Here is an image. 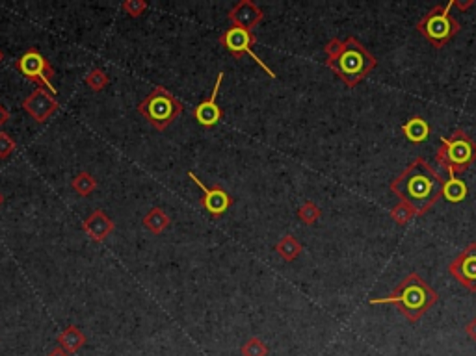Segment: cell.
I'll return each instance as SVG.
<instances>
[{
  "label": "cell",
  "mask_w": 476,
  "mask_h": 356,
  "mask_svg": "<svg viewBox=\"0 0 476 356\" xmlns=\"http://www.w3.org/2000/svg\"><path fill=\"white\" fill-rule=\"evenodd\" d=\"M443 178L431 169L425 158L413 160L398 177L391 180L389 190L398 201L407 203L417 216H425L443 197Z\"/></svg>",
  "instance_id": "1"
},
{
  "label": "cell",
  "mask_w": 476,
  "mask_h": 356,
  "mask_svg": "<svg viewBox=\"0 0 476 356\" xmlns=\"http://www.w3.org/2000/svg\"><path fill=\"white\" fill-rule=\"evenodd\" d=\"M326 67L333 71L348 88H355L378 67V58L354 36L346 39L331 38L324 47Z\"/></svg>",
  "instance_id": "2"
},
{
  "label": "cell",
  "mask_w": 476,
  "mask_h": 356,
  "mask_svg": "<svg viewBox=\"0 0 476 356\" xmlns=\"http://www.w3.org/2000/svg\"><path fill=\"white\" fill-rule=\"evenodd\" d=\"M439 301V293L418 273L405 275L387 297L370 299V305H394L407 321L418 319Z\"/></svg>",
  "instance_id": "3"
},
{
  "label": "cell",
  "mask_w": 476,
  "mask_h": 356,
  "mask_svg": "<svg viewBox=\"0 0 476 356\" xmlns=\"http://www.w3.org/2000/svg\"><path fill=\"white\" fill-rule=\"evenodd\" d=\"M436 162L449 175H462L476 164V141L465 130L457 128L451 136L441 138Z\"/></svg>",
  "instance_id": "4"
},
{
  "label": "cell",
  "mask_w": 476,
  "mask_h": 356,
  "mask_svg": "<svg viewBox=\"0 0 476 356\" xmlns=\"http://www.w3.org/2000/svg\"><path fill=\"white\" fill-rule=\"evenodd\" d=\"M456 4V0H451L449 4H438L430 12L426 13L423 19L418 21L415 30H417L433 49H443L451 43L452 38L456 36L462 26L457 19L451 13V10Z\"/></svg>",
  "instance_id": "5"
},
{
  "label": "cell",
  "mask_w": 476,
  "mask_h": 356,
  "mask_svg": "<svg viewBox=\"0 0 476 356\" xmlns=\"http://www.w3.org/2000/svg\"><path fill=\"white\" fill-rule=\"evenodd\" d=\"M182 102L167 91L164 86H156L153 91L138 104V114H142L156 130H166L182 114Z\"/></svg>",
  "instance_id": "6"
},
{
  "label": "cell",
  "mask_w": 476,
  "mask_h": 356,
  "mask_svg": "<svg viewBox=\"0 0 476 356\" xmlns=\"http://www.w3.org/2000/svg\"><path fill=\"white\" fill-rule=\"evenodd\" d=\"M219 44H222L226 51L231 52L235 58L250 56L268 77L276 78V73H274L268 65L264 64L263 60H261V56H257L255 51H253V47L257 44V38H255V34L251 32V30L231 26V28H227L226 32L219 34Z\"/></svg>",
  "instance_id": "7"
},
{
  "label": "cell",
  "mask_w": 476,
  "mask_h": 356,
  "mask_svg": "<svg viewBox=\"0 0 476 356\" xmlns=\"http://www.w3.org/2000/svg\"><path fill=\"white\" fill-rule=\"evenodd\" d=\"M15 69L21 75L30 80V82L38 84V88H45L51 91L52 95H56L58 91L52 86V78H54V69L38 49H28L23 56L15 62Z\"/></svg>",
  "instance_id": "8"
},
{
  "label": "cell",
  "mask_w": 476,
  "mask_h": 356,
  "mask_svg": "<svg viewBox=\"0 0 476 356\" xmlns=\"http://www.w3.org/2000/svg\"><path fill=\"white\" fill-rule=\"evenodd\" d=\"M188 177L192 178V182L201 190V204L214 219H219L224 216L229 208L233 206V197L231 193H227L222 186H209L203 184L200 180V177L195 173L188 171Z\"/></svg>",
  "instance_id": "9"
},
{
  "label": "cell",
  "mask_w": 476,
  "mask_h": 356,
  "mask_svg": "<svg viewBox=\"0 0 476 356\" xmlns=\"http://www.w3.org/2000/svg\"><path fill=\"white\" fill-rule=\"evenodd\" d=\"M23 108L34 121L47 123L60 110V102L56 101V95H52L49 89L36 88L23 101Z\"/></svg>",
  "instance_id": "10"
},
{
  "label": "cell",
  "mask_w": 476,
  "mask_h": 356,
  "mask_svg": "<svg viewBox=\"0 0 476 356\" xmlns=\"http://www.w3.org/2000/svg\"><path fill=\"white\" fill-rule=\"evenodd\" d=\"M449 273L469 292H476V242L469 243L449 264Z\"/></svg>",
  "instance_id": "11"
},
{
  "label": "cell",
  "mask_w": 476,
  "mask_h": 356,
  "mask_svg": "<svg viewBox=\"0 0 476 356\" xmlns=\"http://www.w3.org/2000/svg\"><path fill=\"white\" fill-rule=\"evenodd\" d=\"M222 82H224V73H219L218 78H216V84H214L211 97L205 99V101H201V104H198L193 108V117H195V121L200 123L203 128H213L224 117V112L218 106V93L219 89H222Z\"/></svg>",
  "instance_id": "12"
},
{
  "label": "cell",
  "mask_w": 476,
  "mask_h": 356,
  "mask_svg": "<svg viewBox=\"0 0 476 356\" xmlns=\"http://www.w3.org/2000/svg\"><path fill=\"white\" fill-rule=\"evenodd\" d=\"M227 19L231 21L233 26L238 28H246V30H253L255 26L261 25L264 19V12L261 8L251 2V0H240L227 13Z\"/></svg>",
  "instance_id": "13"
},
{
  "label": "cell",
  "mask_w": 476,
  "mask_h": 356,
  "mask_svg": "<svg viewBox=\"0 0 476 356\" xmlns=\"http://www.w3.org/2000/svg\"><path fill=\"white\" fill-rule=\"evenodd\" d=\"M82 229L93 242H104L116 230V225L106 216L104 210H93L90 216L84 219Z\"/></svg>",
  "instance_id": "14"
},
{
  "label": "cell",
  "mask_w": 476,
  "mask_h": 356,
  "mask_svg": "<svg viewBox=\"0 0 476 356\" xmlns=\"http://www.w3.org/2000/svg\"><path fill=\"white\" fill-rule=\"evenodd\" d=\"M402 132L412 143H425L430 136V125L423 115H413L402 125Z\"/></svg>",
  "instance_id": "15"
},
{
  "label": "cell",
  "mask_w": 476,
  "mask_h": 356,
  "mask_svg": "<svg viewBox=\"0 0 476 356\" xmlns=\"http://www.w3.org/2000/svg\"><path fill=\"white\" fill-rule=\"evenodd\" d=\"M56 342H58L62 349H65L69 355H73V353H77V351H80L86 345V336H84L82 331L78 327L69 325V327H65L64 331L60 332Z\"/></svg>",
  "instance_id": "16"
},
{
  "label": "cell",
  "mask_w": 476,
  "mask_h": 356,
  "mask_svg": "<svg viewBox=\"0 0 476 356\" xmlns=\"http://www.w3.org/2000/svg\"><path fill=\"white\" fill-rule=\"evenodd\" d=\"M443 197L449 203H462L467 197V186L462 178L449 175V178L443 182Z\"/></svg>",
  "instance_id": "17"
},
{
  "label": "cell",
  "mask_w": 476,
  "mask_h": 356,
  "mask_svg": "<svg viewBox=\"0 0 476 356\" xmlns=\"http://www.w3.org/2000/svg\"><path fill=\"white\" fill-rule=\"evenodd\" d=\"M169 222H171V219L162 208H151L143 217V227L156 236L162 234L169 227Z\"/></svg>",
  "instance_id": "18"
},
{
  "label": "cell",
  "mask_w": 476,
  "mask_h": 356,
  "mask_svg": "<svg viewBox=\"0 0 476 356\" xmlns=\"http://www.w3.org/2000/svg\"><path fill=\"white\" fill-rule=\"evenodd\" d=\"M276 251H277V255L281 256L285 262H294L298 256L302 255L303 247H302V243L298 242L294 236L287 234L276 243Z\"/></svg>",
  "instance_id": "19"
},
{
  "label": "cell",
  "mask_w": 476,
  "mask_h": 356,
  "mask_svg": "<svg viewBox=\"0 0 476 356\" xmlns=\"http://www.w3.org/2000/svg\"><path fill=\"white\" fill-rule=\"evenodd\" d=\"M71 188L77 191L80 197H90L91 193L97 190V180L93 175L88 171L78 173L77 177L71 180Z\"/></svg>",
  "instance_id": "20"
},
{
  "label": "cell",
  "mask_w": 476,
  "mask_h": 356,
  "mask_svg": "<svg viewBox=\"0 0 476 356\" xmlns=\"http://www.w3.org/2000/svg\"><path fill=\"white\" fill-rule=\"evenodd\" d=\"M389 216H391V219H393V221L396 222L398 227H404V225L412 222L413 219L417 217V212L413 210L412 206H409L407 203H402V201H398V204L391 208Z\"/></svg>",
  "instance_id": "21"
},
{
  "label": "cell",
  "mask_w": 476,
  "mask_h": 356,
  "mask_svg": "<svg viewBox=\"0 0 476 356\" xmlns=\"http://www.w3.org/2000/svg\"><path fill=\"white\" fill-rule=\"evenodd\" d=\"M322 216L320 206L313 201H305V203L298 208V219L303 222V225H315Z\"/></svg>",
  "instance_id": "22"
},
{
  "label": "cell",
  "mask_w": 476,
  "mask_h": 356,
  "mask_svg": "<svg viewBox=\"0 0 476 356\" xmlns=\"http://www.w3.org/2000/svg\"><path fill=\"white\" fill-rule=\"evenodd\" d=\"M108 75L104 73L103 69H91L90 73H88V77H86V86L91 89V91H103L106 86H108Z\"/></svg>",
  "instance_id": "23"
},
{
  "label": "cell",
  "mask_w": 476,
  "mask_h": 356,
  "mask_svg": "<svg viewBox=\"0 0 476 356\" xmlns=\"http://www.w3.org/2000/svg\"><path fill=\"white\" fill-rule=\"evenodd\" d=\"M242 356H268V345L264 344L263 340L259 338H250L242 349H240Z\"/></svg>",
  "instance_id": "24"
},
{
  "label": "cell",
  "mask_w": 476,
  "mask_h": 356,
  "mask_svg": "<svg viewBox=\"0 0 476 356\" xmlns=\"http://www.w3.org/2000/svg\"><path fill=\"white\" fill-rule=\"evenodd\" d=\"M147 8L149 4L145 0H125L121 4V10L127 13L129 17H140Z\"/></svg>",
  "instance_id": "25"
},
{
  "label": "cell",
  "mask_w": 476,
  "mask_h": 356,
  "mask_svg": "<svg viewBox=\"0 0 476 356\" xmlns=\"http://www.w3.org/2000/svg\"><path fill=\"white\" fill-rule=\"evenodd\" d=\"M17 149V143L12 136L0 130V160H8L13 154V151Z\"/></svg>",
  "instance_id": "26"
},
{
  "label": "cell",
  "mask_w": 476,
  "mask_h": 356,
  "mask_svg": "<svg viewBox=\"0 0 476 356\" xmlns=\"http://www.w3.org/2000/svg\"><path fill=\"white\" fill-rule=\"evenodd\" d=\"M465 334H467L473 342H476V318H473L469 323L465 325Z\"/></svg>",
  "instance_id": "27"
},
{
  "label": "cell",
  "mask_w": 476,
  "mask_h": 356,
  "mask_svg": "<svg viewBox=\"0 0 476 356\" xmlns=\"http://www.w3.org/2000/svg\"><path fill=\"white\" fill-rule=\"evenodd\" d=\"M8 119H10V112L4 108V104H0V128L6 125Z\"/></svg>",
  "instance_id": "28"
},
{
  "label": "cell",
  "mask_w": 476,
  "mask_h": 356,
  "mask_svg": "<svg viewBox=\"0 0 476 356\" xmlns=\"http://www.w3.org/2000/svg\"><path fill=\"white\" fill-rule=\"evenodd\" d=\"M47 356H71V355H69L65 349H62V347L58 345V347H54V349H52Z\"/></svg>",
  "instance_id": "29"
},
{
  "label": "cell",
  "mask_w": 476,
  "mask_h": 356,
  "mask_svg": "<svg viewBox=\"0 0 476 356\" xmlns=\"http://www.w3.org/2000/svg\"><path fill=\"white\" fill-rule=\"evenodd\" d=\"M2 204H4V195L0 193V206H2Z\"/></svg>",
  "instance_id": "30"
},
{
  "label": "cell",
  "mask_w": 476,
  "mask_h": 356,
  "mask_svg": "<svg viewBox=\"0 0 476 356\" xmlns=\"http://www.w3.org/2000/svg\"><path fill=\"white\" fill-rule=\"evenodd\" d=\"M2 60H4V52L0 51V64H2Z\"/></svg>",
  "instance_id": "31"
}]
</instances>
